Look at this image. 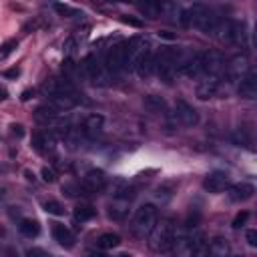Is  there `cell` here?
<instances>
[{
	"instance_id": "1",
	"label": "cell",
	"mask_w": 257,
	"mask_h": 257,
	"mask_svg": "<svg viewBox=\"0 0 257 257\" xmlns=\"http://www.w3.org/2000/svg\"><path fill=\"white\" fill-rule=\"evenodd\" d=\"M181 22L189 28H197V30H203L207 34H213L217 36L219 28H221V22L223 18H219L213 10H209L207 6L203 4H195L187 10L181 12Z\"/></svg>"
},
{
	"instance_id": "2",
	"label": "cell",
	"mask_w": 257,
	"mask_h": 257,
	"mask_svg": "<svg viewBox=\"0 0 257 257\" xmlns=\"http://www.w3.org/2000/svg\"><path fill=\"white\" fill-rule=\"evenodd\" d=\"M175 225L171 219H157V223L153 225L151 233H149V247L155 253H169L173 251V243H175Z\"/></svg>"
},
{
	"instance_id": "3",
	"label": "cell",
	"mask_w": 257,
	"mask_h": 257,
	"mask_svg": "<svg viewBox=\"0 0 257 257\" xmlns=\"http://www.w3.org/2000/svg\"><path fill=\"white\" fill-rule=\"evenodd\" d=\"M159 219V213H157V207L147 203V205H141L135 213V219H133V233L137 237H147L153 229V225L157 223Z\"/></svg>"
},
{
	"instance_id": "4",
	"label": "cell",
	"mask_w": 257,
	"mask_h": 257,
	"mask_svg": "<svg viewBox=\"0 0 257 257\" xmlns=\"http://www.w3.org/2000/svg\"><path fill=\"white\" fill-rule=\"evenodd\" d=\"M104 68L110 74H116V72L128 68V42L114 44L106 52V56H104Z\"/></svg>"
},
{
	"instance_id": "5",
	"label": "cell",
	"mask_w": 257,
	"mask_h": 257,
	"mask_svg": "<svg viewBox=\"0 0 257 257\" xmlns=\"http://www.w3.org/2000/svg\"><path fill=\"white\" fill-rule=\"evenodd\" d=\"M179 54L171 48L161 50V54L155 58V70L159 72V76H163L167 82H171V78L175 76V72H179Z\"/></svg>"
},
{
	"instance_id": "6",
	"label": "cell",
	"mask_w": 257,
	"mask_h": 257,
	"mask_svg": "<svg viewBox=\"0 0 257 257\" xmlns=\"http://www.w3.org/2000/svg\"><path fill=\"white\" fill-rule=\"evenodd\" d=\"M82 70H84L86 78L92 80L94 84H106V78H108V74H110V72L104 68V62H102L96 54H90V56L84 60Z\"/></svg>"
},
{
	"instance_id": "7",
	"label": "cell",
	"mask_w": 257,
	"mask_h": 257,
	"mask_svg": "<svg viewBox=\"0 0 257 257\" xmlns=\"http://www.w3.org/2000/svg\"><path fill=\"white\" fill-rule=\"evenodd\" d=\"M104 185H106V177L100 169H92L82 177V191H86L88 195L100 193L104 189Z\"/></svg>"
},
{
	"instance_id": "8",
	"label": "cell",
	"mask_w": 257,
	"mask_h": 257,
	"mask_svg": "<svg viewBox=\"0 0 257 257\" xmlns=\"http://www.w3.org/2000/svg\"><path fill=\"white\" fill-rule=\"evenodd\" d=\"M175 116H177V120H179L181 124H185V126H193V124L199 122L197 110H195L187 100H183V98H179V100L175 102Z\"/></svg>"
},
{
	"instance_id": "9",
	"label": "cell",
	"mask_w": 257,
	"mask_h": 257,
	"mask_svg": "<svg viewBox=\"0 0 257 257\" xmlns=\"http://www.w3.org/2000/svg\"><path fill=\"white\" fill-rule=\"evenodd\" d=\"M102 124H104V118H102L100 114H88V116L82 120L78 133H80L82 137H86V139H94V137H98V135L102 133Z\"/></svg>"
},
{
	"instance_id": "10",
	"label": "cell",
	"mask_w": 257,
	"mask_h": 257,
	"mask_svg": "<svg viewBox=\"0 0 257 257\" xmlns=\"http://www.w3.org/2000/svg\"><path fill=\"white\" fill-rule=\"evenodd\" d=\"M203 187H205V191H209V193H221L223 189L229 187V177H227V173H223V171H213V173H209V175L203 179Z\"/></svg>"
},
{
	"instance_id": "11",
	"label": "cell",
	"mask_w": 257,
	"mask_h": 257,
	"mask_svg": "<svg viewBox=\"0 0 257 257\" xmlns=\"http://www.w3.org/2000/svg\"><path fill=\"white\" fill-rule=\"evenodd\" d=\"M239 94L247 100H255L257 98V76L253 70L245 72L241 76V82H239Z\"/></svg>"
},
{
	"instance_id": "12",
	"label": "cell",
	"mask_w": 257,
	"mask_h": 257,
	"mask_svg": "<svg viewBox=\"0 0 257 257\" xmlns=\"http://www.w3.org/2000/svg\"><path fill=\"white\" fill-rule=\"evenodd\" d=\"M48 104L58 110V112H64V110H70L78 104L76 100V94H48Z\"/></svg>"
},
{
	"instance_id": "13",
	"label": "cell",
	"mask_w": 257,
	"mask_h": 257,
	"mask_svg": "<svg viewBox=\"0 0 257 257\" xmlns=\"http://www.w3.org/2000/svg\"><path fill=\"white\" fill-rule=\"evenodd\" d=\"M219 80H221L219 76H205V80H201L199 86H197V96L201 100L213 98L217 94V90H219V84H221Z\"/></svg>"
},
{
	"instance_id": "14",
	"label": "cell",
	"mask_w": 257,
	"mask_h": 257,
	"mask_svg": "<svg viewBox=\"0 0 257 257\" xmlns=\"http://www.w3.org/2000/svg\"><path fill=\"white\" fill-rule=\"evenodd\" d=\"M46 94H76L74 86L70 84V80L66 78H52L44 84Z\"/></svg>"
},
{
	"instance_id": "15",
	"label": "cell",
	"mask_w": 257,
	"mask_h": 257,
	"mask_svg": "<svg viewBox=\"0 0 257 257\" xmlns=\"http://www.w3.org/2000/svg\"><path fill=\"white\" fill-rule=\"evenodd\" d=\"M255 193V187L249 185V183H235L229 187V199L235 201V203H241V201H247L251 199Z\"/></svg>"
},
{
	"instance_id": "16",
	"label": "cell",
	"mask_w": 257,
	"mask_h": 257,
	"mask_svg": "<svg viewBox=\"0 0 257 257\" xmlns=\"http://www.w3.org/2000/svg\"><path fill=\"white\" fill-rule=\"evenodd\" d=\"M32 149L40 155H48L54 151V139L48 133H34L32 135Z\"/></svg>"
},
{
	"instance_id": "17",
	"label": "cell",
	"mask_w": 257,
	"mask_h": 257,
	"mask_svg": "<svg viewBox=\"0 0 257 257\" xmlns=\"http://www.w3.org/2000/svg\"><path fill=\"white\" fill-rule=\"evenodd\" d=\"M137 6L147 18H159L163 14V0H137Z\"/></svg>"
},
{
	"instance_id": "18",
	"label": "cell",
	"mask_w": 257,
	"mask_h": 257,
	"mask_svg": "<svg viewBox=\"0 0 257 257\" xmlns=\"http://www.w3.org/2000/svg\"><path fill=\"white\" fill-rule=\"evenodd\" d=\"M52 237H54V241H56L58 245H62V247H66V249H70V247L74 245V237H72L70 229L64 227V225H60V223H54V225H52Z\"/></svg>"
},
{
	"instance_id": "19",
	"label": "cell",
	"mask_w": 257,
	"mask_h": 257,
	"mask_svg": "<svg viewBox=\"0 0 257 257\" xmlns=\"http://www.w3.org/2000/svg\"><path fill=\"white\" fill-rule=\"evenodd\" d=\"M207 253L209 255H215V257H225L231 253V245L227 239L223 237H215L211 241H207Z\"/></svg>"
},
{
	"instance_id": "20",
	"label": "cell",
	"mask_w": 257,
	"mask_h": 257,
	"mask_svg": "<svg viewBox=\"0 0 257 257\" xmlns=\"http://www.w3.org/2000/svg\"><path fill=\"white\" fill-rule=\"evenodd\" d=\"M118 245H120V235H118V233H112V231L102 233V235L96 239V247L102 249V251H110V249H114V247H118Z\"/></svg>"
},
{
	"instance_id": "21",
	"label": "cell",
	"mask_w": 257,
	"mask_h": 257,
	"mask_svg": "<svg viewBox=\"0 0 257 257\" xmlns=\"http://www.w3.org/2000/svg\"><path fill=\"white\" fill-rule=\"evenodd\" d=\"M52 10H54L58 16H62V18H78V16H82V12H80L78 8H72L70 4L58 2V0L52 2Z\"/></svg>"
},
{
	"instance_id": "22",
	"label": "cell",
	"mask_w": 257,
	"mask_h": 257,
	"mask_svg": "<svg viewBox=\"0 0 257 257\" xmlns=\"http://www.w3.org/2000/svg\"><path fill=\"white\" fill-rule=\"evenodd\" d=\"M18 231H20L24 237L32 239V237H36V235L40 233V225H38L34 219H20V223H18Z\"/></svg>"
},
{
	"instance_id": "23",
	"label": "cell",
	"mask_w": 257,
	"mask_h": 257,
	"mask_svg": "<svg viewBox=\"0 0 257 257\" xmlns=\"http://www.w3.org/2000/svg\"><path fill=\"white\" fill-rule=\"evenodd\" d=\"M94 207L92 205H86V203H80L76 209H74V219L76 221H80V223H84V221H90L92 217H94Z\"/></svg>"
},
{
	"instance_id": "24",
	"label": "cell",
	"mask_w": 257,
	"mask_h": 257,
	"mask_svg": "<svg viewBox=\"0 0 257 257\" xmlns=\"http://www.w3.org/2000/svg\"><path fill=\"white\" fill-rule=\"evenodd\" d=\"M126 213H128V207H126V203H124V201H122V203H112V205H110V209H108V215H110L112 219H116V221L124 219V217H126Z\"/></svg>"
},
{
	"instance_id": "25",
	"label": "cell",
	"mask_w": 257,
	"mask_h": 257,
	"mask_svg": "<svg viewBox=\"0 0 257 257\" xmlns=\"http://www.w3.org/2000/svg\"><path fill=\"white\" fill-rule=\"evenodd\" d=\"M145 104H147V108H151L153 112H161V110H165V100L161 98V96H155V94H151L147 100H145Z\"/></svg>"
},
{
	"instance_id": "26",
	"label": "cell",
	"mask_w": 257,
	"mask_h": 257,
	"mask_svg": "<svg viewBox=\"0 0 257 257\" xmlns=\"http://www.w3.org/2000/svg\"><path fill=\"white\" fill-rule=\"evenodd\" d=\"M42 207H44V211L50 213V215H64V207H62V203H58V201H54V199L44 201Z\"/></svg>"
},
{
	"instance_id": "27",
	"label": "cell",
	"mask_w": 257,
	"mask_h": 257,
	"mask_svg": "<svg viewBox=\"0 0 257 257\" xmlns=\"http://www.w3.org/2000/svg\"><path fill=\"white\" fill-rule=\"evenodd\" d=\"M18 46V42L16 40H6L2 46H0V60H4V58H8L12 52H14V48Z\"/></svg>"
},
{
	"instance_id": "28",
	"label": "cell",
	"mask_w": 257,
	"mask_h": 257,
	"mask_svg": "<svg viewBox=\"0 0 257 257\" xmlns=\"http://www.w3.org/2000/svg\"><path fill=\"white\" fill-rule=\"evenodd\" d=\"M247 219H249V213H247V211H241V213H237V217L233 219V227H235V229H239V227H243Z\"/></svg>"
},
{
	"instance_id": "29",
	"label": "cell",
	"mask_w": 257,
	"mask_h": 257,
	"mask_svg": "<svg viewBox=\"0 0 257 257\" xmlns=\"http://www.w3.org/2000/svg\"><path fill=\"white\" fill-rule=\"evenodd\" d=\"M42 179H44L46 183H52V181L56 179V177H54V171L48 169V167H44V169H42Z\"/></svg>"
},
{
	"instance_id": "30",
	"label": "cell",
	"mask_w": 257,
	"mask_h": 257,
	"mask_svg": "<svg viewBox=\"0 0 257 257\" xmlns=\"http://www.w3.org/2000/svg\"><path fill=\"white\" fill-rule=\"evenodd\" d=\"M247 241H249L251 247H257V231H255V229L247 231Z\"/></svg>"
},
{
	"instance_id": "31",
	"label": "cell",
	"mask_w": 257,
	"mask_h": 257,
	"mask_svg": "<svg viewBox=\"0 0 257 257\" xmlns=\"http://www.w3.org/2000/svg\"><path fill=\"white\" fill-rule=\"evenodd\" d=\"M4 76H18V68H14V70H6Z\"/></svg>"
},
{
	"instance_id": "32",
	"label": "cell",
	"mask_w": 257,
	"mask_h": 257,
	"mask_svg": "<svg viewBox=\"0 0 257 257\" xmlns=\"http://www.w3.org/2000/svg\"><path fill=\"white\" fill-rule=\"evenodd\" d=\"M12 128H14V133H16V135H18V137H20V135H22V126H20V124H14V126H12Z\"/></svg>"
},
{
	"instance_id": "33",
	"label": "cell",
	"mask_w": 257,
	"mask_h": 257,
	"mask_svg": "<svg viewBox=\"0 0 257 257\" xmlns=\"http://www.w3.org/2000/svg\"><path fill=\"white\" fill-rule=\"evenodd\" d=\"M6 98V90L4 88H0V100H4Z\"/></svg>"
},
{
	"instance_id": "34",
	"label": "cell",
	"mask_w": 257,
	"mask_h": 257,
	"mask_svg": "<svg viewBox=\"0 0 257 257\" xmlns=\"http://www.w3.org/2000/svg\"><path fill=\"white\" fill-rule=\"evenodd\" d=\"M4 197H6V191H4V189H0V203L4 201Z\"/></svg>"
},
{
	"instance_id": "35",
	"label": "cell",
	"mask_w": 257,
	"mask_h": 257,
	"mask_svg": "<svg viewBox=\"0 0 257 257\" xmlns=\"http://www.w3.org/2000/svg\"><path fill=\"white\" fill-rule=\"evenodd\" d=\"M114 2H128V0H114Z\"/></svg>"
},
{
	"instance_id": "36",
	"label": "cell",
	"mask_w": 257,
	"mask_h": 257,
	"mask_svg": "<svg viewBox=\"0 0 257 257\" xmlns=\"http://www.w3.org/2000/svg\"><path fill=\"white\" fill-rule=\"evenodd\" d=\"M106 2H114V0H106Z\"/></svg>"
}]
</instances>
